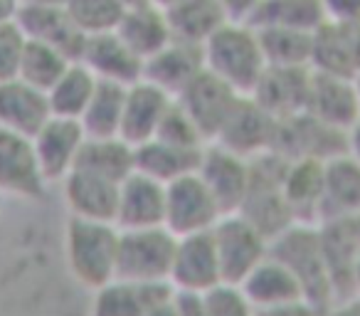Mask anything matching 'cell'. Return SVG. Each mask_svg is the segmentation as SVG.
<instances>
[{"mask_svg":"<svg viewBox=\"0 0 360 316\" xmlns=\"http://www.w3.org/2000/svg\"><path fill=\"white\" fill-rule=\"evenodd\" d=\"M205 70L220 77L237 94L250 96L266 72V57L262 50L259 32L250 23L227 20L202 45Z\"/></svg>","mask_w":360,"mask_h":316,"instance_id":"1","label":"cell"},{"mask_svg":"<svg viewBox=\"0 0 360 316\" xmlns=\"http://www.w3.org/2000/svg\"><path fill=\"white\" fill-rule=\"evenodd\" d=\"M121 230L114 222L82 220L67 217L65 237V262L70 274L79 286L89 291L101 289L116 279V260H119Z\"/></svg>","mask_w":360,"mask_h":316,"instance_id":"2","label":"cell"},{"mask_svg":"<svg viewBox=\"0 0 360 316\" xmlns=\"http://www.w3.org/2000/svg\"><path fill=\"white\" fill-rule=\"evenodd\" d=\"M250 166V188H247L245 203L237 213H242L252 225L259 227L271 242L296 222L284 196V173L289 161L274 151H266V153L252 158Z\"/></svg>","mask_w":360,"mask_h":316,"instance_id":"3","label":"cell"},{"mask_svg":"<svg viewBox=\"0 0 360 316\" xmlns=\"http://www.w3.org/2000/svg\"><path fill=\"white\" fill-rule=\"evenodd\" d=\"M269 255L284 262L294 272V277L301 282L304 296L321 311H326L335 301L328 270H326L323 250H321L319 225L294 222L269 242Z\"/></svg>","mask_w":360,"mask_h":316,"instance_id":"4","label":"cell"},{"mask_svg":"<svg viewBox=\"0 0 360 316\" xmlns=\"http://www.w3.org/2000/svg\"><path fill=\"white\" fill-rule=\"evenodd\" d=\"M178 237L168 227L121 230L116 279L139 284H168Z\"/></svg>","mask_w":360,"mask_h":316,"instance_id":"5","label":"cell"},{"mask_svg":"<svg viewBox=\"0 0 360 316\" xmlns=\"http://www.w3.org/2000/svg\"><path fill=\"white\" fill-rule=\"evenodd\" d=\"M220 260L222 282L242 284L245 277L269 255V237L242 213H225L210 230Z\"/></svg>","mask_w":360,"mask_h":316,"instance_id":"6","label":"cell"},{"mask_svg":"<svg viewBox=\"0 0 360 316\" xmlns=\"http://www.w3.org/2000/svg\"><path fill=\"white\" fill-rule=\"evenodd\" d=\"M225 215L200 173H188L165 186V227L175 237L210 232Z\"/></svg>","mask_w":360,"mask_h":316,"instance_id":"7","label":"cell"},{"mask_svg":"<svg viewBox=\"0 0 360 316\" xmlns=\"http://www.w3.org/2000/svg\"><path fill=\"white\" fill-rule=\"evenodd\" d=\"M271 151L286 161H304V158L328 161L333 156L345 153V134L326 126L309 111H301L276 121Z\"/></svg>","mask_w":360,"mask_h":316,"instance_id":"8","label":"cell"},{"mask_svg":"<svg viewBox=\"0 0 360 316\" xmlns=\"http://www.w3.org/2000/svg\"><path fill=\"white\" fill-rule=\"evenodd\" d=\"M47 186L32 139L0 129V198L35 203L45 198Z\"/></svg>","mask_w":360,"mask_h":316,"instance_id":"9","label":"cell"},{"mask_svg":"<svg viewBox=\"0 0 360 316\" xmlns=\"http://www.w3.org/2000/svg\"><path fill=\"white\" fill-rule=\"evenodd\" d=\"M222 282L220 260L210 232L178 237L168 284L180 294H205Z\"/></svg>","mask_w":360,"mask_h":316,"instance_id":"10","label":"cell"},{"mask_svg":"<svg viewBox=\"0 0 360 316\" xmlns=\"http://www.w3.org/2000/svg\"><path fill=\"white\" fill-rule=\"evenodd\" d=\"M240 99L242 94H237L230 84H225L220 77H215L207 70H202L186 89L175 96V101L195 121V126L205 136L207 144L217 139V134L222 131V126L230 119L232 109Z\"/></svg>","mask_w":360,"mask_h":316,"instance_id":"11","label":"cell"},{"mask_svg":"<svg viewBox=\"0 0 360 316\" xmlns=\"http://www.w3.org/2000/svg\"><path fill=\"white\" fill-rule=\"evenodd\" d=\"M276 121L279 119H274L269 111L262 109L252 96H242L212 144L252 161L257 156L271 151Z\"/></svg>","mask_w":360,"mask_h":316,"instance_id":"12","label":"cell"},{"mask_svg":"<svg viewBox=\"0 0 360 316\" xmlns=\"http://www.w3.org/2000/svg\"><path fill=\"white\" fill-rule=\"evenodd\" d=\"M84 141L86 134L82 121L62 116H50V121L32 136V146L47 183H62L75 171Z\"/></svg>","mask_w":360,"mask_h":316,"instance_id":"13","label":"cell"},{"mask_svg":"<svg viewBox=\"0 0 360 316\" xmlns=\"http://www.w3.org/2000/svg\"><path fill=\"white\" fill-rule=\"evenodd\" d=\"M205 186L212 191L215 201L220 203L222 213H237L245 203L250 188L252 166L250 158L232 153L217 144H207L202 148L200 168H198Z\"/></svg>","mask_w":360,"mask_h":316,"instance_id":"14","label":"cell"},{"mask_svg":"<svg viewBox=\"0 0 360 316\" xmlns=\"http://www.w3.org/2000/svg\"><path fill=\"white\" fill-rule=\"evenodd\" d=\"M306 111L335 131H348L360 116V96L355 80L311 70Z\"/></svg>","mask_w":360,"mask_h":316,"instance_id":"15","label":"cell"},{"mask_svg":"<svg viewBox=\"0 0 360 316\" xmlns=\"http://www.w3.org/2000/svg\"><path fill=\"white\" fill-rule=\"evenodd\" d=\"M15 20L27 35V40L52 45L60 52H65L70 60L79 62L86 35L72 23V18L67 15L62 6H45V3H35V0H22Z\"/></svg>","mask_w":360,"mask_h":316,"instance_id":"16","label":"cell"},{"mask_svg":"<svg viewBox=\"0 0 360 316\" xmlns=\"http://www.w3.org/2000/svg\"><path fill=\"white\" fill-rule=\"evenodd\" d=\"M114 225L119 230L165 227V186L155 178L134 171L119 186Z\"/></svg>","mask_w":360,"mask_h":316,"instance_id":"17","label":"cell"},{"mask_svg":"<svg viewBox=\"0 0 360 316\" xmlns=\"http://www.w3.org/2000/svg\"><path fill=\"white\" fill-rule=\"evenodd\" d=\"M79 62L99 82L131 87L143 80V60L121 40L116 30L86 37Z\"/></svg>","mask_w":360,"mask_h":316,"instance_id":"18","label":"cell"},{"mask_svg":"<svg viewBox=\"0 0 360 316\" xmlns=\"http://www.w3.org/2000/svg\"><path fill=\"white\" fill-rule=\"evenodd\" d=\"M119 186L121 183L99 176V173L75 168L62 181V196H65L67 210L72 217L114 222L116 206H119Z\"/></svg>","mask_w":360,"mask_h":316,"instance_id":"19","label":"cell"},{"mask_svg":"<svg viewBox=\"0 0 360 316\" xmlns=\"http://www.w3.org/2000/svg\"><path fill=\"white\" fill-rule=\"evenodd\" d=\"M311 70L355 80L360 75V23L326 20L314 32Z\"/></svg>","mask_w":360,"mask_h":316,"instance_id":"20","label":"cell"},{"mask_svg":"<svg viewBox=\"0 0 360 316\" xmlns=\"http://www.w3.org/2000/svg\"><path fill=\"white\" fill-rule=\"evenodd\" d=\"M311 87V67H266L252 99L274 119L306 111Z\"/></svg>","mask_w":360,"mask_h":316,"instance_id":"21","label":"cell"},{"mask_svg":"<svg viewBox=\"0 0 360 316\" xmlns=\"http://www.w3.org/2000/svg\"><path fill=\"white\" fill-rule=\"evenodd\" d=\"M319 235L328 279L333 286V299H345L353 294V270L360 257V240L353 227V217L319 222Z\"/></svg>","mask_w":360,"mask_h":316,"instance_id":"22","label":"cell"},{"mask_svg":"<svg viewBox=\"0 0 360 316\" xmlns=\"http://www.w3.org/2000/svg\"><path fill=\"white\" fill-rule=\"evenodd\" d=\"M170 101H173V96L165 94L160 87L150 84L148 80H139L136 84L126 87L119 136L129 141L134 148L155 139V131H158L160 119L168 111Z\"/></svg>","mask_w":360,"mask_h":316,"instance_id":"23","label":"cell"},{"mask_svg":"<svg viewBox=\"0 0 360 316\" xmlns=\"http://www.w3.org/2000/svg\"><path fill=\"white\" fill-rule=\"evenodd\" d=\"M202 70H205V57L200 45L170 40L163 50L143 62V80L160 87L175 99Z\"/></svg>","mask_w":360,"mask_h":316,"instance_id":"24","label":"cell"},{"mask_svg":"<svg viewBox=\"0 0 360 316\" xmlns=\"http://www.w3.org/2000/svg\"><path fill=\"white\" fill-rule=\"evenodd\" d=\"M50 116L52 111L45 91L18 77L0 82V129L32 139L50 121Z\"/></svg>","mask_w":360,"mask_h":316,"instance_id":"25","label":"cell"},{"mask_svg":"<svg viewBox=\"0 0 360 316\" xmlns=\"http://www.w3.org/2000/svg\"><path fill=\"white\" fill-rule=\"evenodd\" d=\"M360 213V163L348 153H338L323 163V198H321V217L340 220L355 217Z\"/></svg>","mask_w":360,"mask_h":316,"instance_id":"26","label":"cell"},{"mask_svg":"<svg viewBox=\"0 0 360 316\" xmlns=\"http://www.w3.org/2000/svg\"><path fill=\"white\" fill-rule=\"evenodd\" d=\"M116 32L143 62L173 40L165 11H160L158 6H153L148 0H141V3L126 8Z\"/></svg>","mask_w":360,"mask_h":316,"instance_id":"27","label":"cell"},{"mask_svg":"<svg viewBox=\"0 0 360 316\" xmlns=\"http://www.w3.org/2000/svg\"><path fill=\"white\" fill-rule=\"evenodd\" d=\"M173 294L170 284H139V282L111 279L94 291L89 316H146L153 304Z\"/></svg>","mask_w":360,"mask_h":316,"instance_id":"28","label":"cell"},{"mask_svg":"<svg viewBox=\"0 0 360 316\" xmlns=\"http://www.w3.org/2000/svg\"><path fill=\"white\" fill-rule=\"evenodd\" d=\"M242 291L247 294V299L255 304V309H269V306H279L286 301L306 299L301 282L294 277V272L279 262L276 257L266 255L250 274L242 282Z\"/></svg>","mask_w":360,"mask_h":316,"instance_id":"29","label":"cell"},{"mask_svg":"<svg viewBox=\"0 0 360 316\" xmlns=\"http://www.w3.org/2000/svg\"><path fill=\"white\" fill-rule=\"evenodd\" d=\"M323 163L316 158L289 161L284 173V196L296 222L319 225L323 198Z\"/></svg>","mask_w":360,"mask_h":316,"instance_id":"30","label":"cell"},{"mask_svg":"<svg viewBox=\"0 0 360 316\" xmlns=\"http://www.w3.org/2000/svg\"><path fill=\"white\" fill-rule=\"evenodd\" d=\"M202 148H180V146L165 144V141L150 139L136 146V171L155 178L163 186L195 173L200 168Z\"/></svg>","mask_w":360,"mask_h":316,"instance_id":"31","label":"cell"},{"mask_svg":"<svg viewBox=\"0 0 360 316\" xmlns=\"http://www.w3.org/2000/svg\"><path fill=\"white\" fill-rule=\"evenodd\" d=\"M173 40L205 45L230 18L217 0H180L178 6L165 11Z\"/></svg>","mask_w":360,"mask_h":316,"instance_id":"32","label":"cell"},{"mask_svg":"<svg viewBox=\"0 0 360 316\" xmlns=\"http://www.w3.org/2000/svg\"><path fill=\"white\" fill-rule=\"evenodd\" d=\"M252 27H281V30L316 32L326 23L321 0H259L250 15Z\"/></svg>","mask_w":360,"mask_h":316,"instance_id":"33","label":"cell"},{"mask_svg":"<svg viewBox=\"0 0 360 316\" xmlns=\"http://www.w3.org/2000/svg\"><path fill=\"white\" fill-rule=\"evenodd\" d=\"M75 168H86L116 183H124L136 171V148L121 136H106V139L86 136Z\"/></svg>","mask_w":360,"mask_h":316,"instance_id":"34","label":"cell"},{"mask_svg":"<svg viewBox=\"0 0 360 316\" xmlns=\"http://www.w3.org/2000/svg\"><path fill=\"white\" fill-rule=\"evenodd\" d=\"M96 84H99V80H96L82 62H72L70 70H67L65 75L57 80V84L47 91L52 116L79 121L84 109L89 106Z\"/></svg>","mask_w":360,"mask_h":316,"instance_id":"35","label":"cell"},{"mask_svg":"<svg viewBox=\"0 0 360 316\" xmlns=\"http://www.w3.org/2000/svg\"><path fill=\"white\" fill-rule=\"evenodd\" d=\"M126 87L111 84V82H99L91 94L89 106L82 114V126L84 134L91 139H106V136H119L121 114H124Z\"/></svg>","mask_w":360,"mask_h":316,"instance_id":"36","label":"cell"},{"mask_svg":"<svg viewBox=\"0 0 360 316\" xmlns=\"http://www.w3.org/2000/svg\"><path fill=\"white\" fill-rule=\"evenodd\" d=\"M72 62L75 60H70V57L57 50V47L45 45V42H37V40H27L18 80L27 82L30 87H35V89L47 94V91L57 84V80L70 70Z\"/></svg>","mask_w":360,"mask_h":316,"instance_id":"37","label":"cell"},{"mask_svg":"<svg viewBox=\"0 0 360 316\" xmlns=\"http://www.w3.org/2000/svg\"><path fill=\"white\" fill-rule=\"evenodd\" d=\"M257 32L269 67H311L314 32L281 30V27H264Z\"/></svg>","mask_w":360,"mask_h":316,"instance_id":"38","label":"cell"},{"mask_svg":"<svg viewBox=\"0 0 360 316\" xmlns=\"http://www.w3.org/2000/svg\"><path fill=\"white\" fill-rule=\"evenodd\" d=\"M124 0H67L65 11L86 37L114 32L126 13Z\"/></svg>","mask_w":360,"mask_h":316,"instance_id":"39","label":"cell"},{"mask_svg":"<svg viewBox=\"0 0 360 316\" xmlns=\"http://www.w3.org/2000/svg\"><path fill=\"white\" fill-rule=\"evenodd\" d=\"M155 139L165 141V144L180 146V148H205L207 141L200 134V129L195 126V121L188 116V111L178 104V101H170L168 111L160 119V126L155 131Z\"/></svg>","mask_w":360,"mask_h":316,"instance_id":"40","label":"cell"},{"mask_svg":"<svg viewBox=\"0 0 360 316\" xmlns=\"http://www.w3.org/2000/svg\"><path fill=\"white\" fill-rule=\"evenodd\" d=\"M202 306L207 316H257V309L240 284L220 282L202 294Z\"/></svg>","mask_w":360,"mask_h":316,"instance_id":"41","label":"cell"},{"mask_svg":"<svg viewBox=\"0 0 360 316\" xmlns=\"http://www.w3.org/2000/svg\"><path fill=\"white\" fill-rule=\"evenodd\" d=\"M25 45H27V35L18 25V20L0 25V82L15 80L18 77Z\"/></svg>","mask_w":360,"mask_h":316,"instance_id":"42","label":"cell"},{"mask_svg":"<svg viewBox=\"0 0 360 316\" xmlns=\"http://www.w3.org/2000/svg\"><path fill=\"white\" fill-rule=\"evenodd\" d=\"M326 20L330 23H360V0H321Z\"/></svg>","mask_w":360,"mask_h":316,"instance_id":"43","label":"cell"},{"mask_svg":"<svg viewBox=\"0 0 360 316\" xmlns=\"http://www.w3.org/2000/svg\"><path fill=\"white\" fill-rule=\"evenodd\" d=\"M257 316H323V311L316 304H311L309 299H296L279 306H269V309H259Z\"/></svg>","mask_w":360,"mask_h":316,"instance_id":"44","label":"cell"},{"mask_svg":"<svg viewBox=\"0 0 360 316\" xmlns=\"http://www.w3.org/2000/svg\"><path fill=\"white\" fill-rule=\"evenodd\" d=\"M217 3L227 13V18L237 23H247L252 13H255V8L259 6V0H217Z\"/></svg>","mask_w":360,"mask_h":316,"instance_id":"45","label":"cell"},{"mask_svg":"<svg viewBox=\"0 0 360 316\" xmlns=\"http://www.w3.org/2000/svg\"><path fill=\"white\" fill-rule=\"evenodd\" d=\"M323 316H360V294H350L338 299L323 311Z\"/></svg>","mask_w":360,"mask_h":316,"instance_id":"46","label":"cell"},{"mask_svg":"<svg viewBox=\"0 0 360 316\" xmlns=\"http://www.w3.org/2000/svg\"><path fill=\"white\" fill-rule=\"evenodd\" d=\"M178 296V306H180V316H207L205 306H202V294H180Z\"/></svg>","mask_w":360,"mask_h":316,"instance_id":"47","label":"cell"},{"mask_svg":"<svg viewBox=\"0 0 360 316\" xmlns=\"http://www.w3.org/2000/svg\"><path fill=\"white\" fill-rule=\"evenodd\" d=\"M146 316H180V306H178V296H175V291L165 296V299H160L158 304L150 306Z\"/></svg>","mask_w":360,"mask_h":316,"instance_id":"48","label":"cell"},{"mask_svg":"<svg viewBox=\"0 0 360 316\" xmlns=\"http://www.w3.org/2000/svg\"><path fill=\"white\" fill-rule=\"evenodd\" d=\"M345 153L360 163V116L348 131H345Z\"/></svg>","mask_w":360,"mask_h":316,"instance_id":"49","label":"cell"},{"mask_svg":"<svg viewBox=\"0 0 360 316\" xmlns=\"http://www.w3.org/2000/svg\"><path fill=\"white\" fill-rule=\"evenodd\" d=\"M20 3L22 0H0V25L15 20L18 11H20Z\"/></svg>","mask_w":360,"mask_h":316,"instance_id":"50","label":"cell"},{"mask_svg":"<svg viewBox=\"0 0 360 316\" xmlns=\"http://www.w3.org/2000/svg\"><path fill=\"white\" fill-rule=\"evenodd\" d=\"M353 294H360V257L355 262V270H353Z\"/></svg>","mask_w":360,"mask_h":316,"instance_id":"51","label":"cell"},{"mask_svg":"<svg viewBox=\"0 0 360 316\" xmlns=\"http://www.w3.org/2000/svg\"><path fill=\"white\" fill-rule=\"evenodd\" d=\"M148 3H153V6H158V8H160V11H168V8L178 6L180 0H148Z\"/></svg>","mask_w":360,"mask_h":316,"instance_id":"52","label":"cell"},{"mask_svg":"<svg viewBox=\"0 0 360 316\" xmlns=\"http://www.w3.org/2000/svg\"><path fill=\"white\" fill-rule=\"evenodd\" d=\"M35 3H45V6H62V8H65L67 0H35Z\"/></svg>","mask_w":360,"mask_h":316,"instance_id":"53","label":"cell"},{"mask_svg":"<svg viewBox=\"0 0 360 316\" xmlns=\"http://www.w3.org/2000/svg\"><path fill=\"white\" fill-rule=\"evenodd\" d=\"M353 227H355V232H358V240H360V213L353 217Z\"/></svg>","mask_w":360,"mask_h":316,"instance_id":"54","label":"cell"},{"mask_svg":"<svg viewBox=\"0 0 360 316\" xmlns=\"http://www.w3.org/2000/svg\"><path fill=\"white\" fill-rule=\"evenodd\" d=\"M355 89H358V96H360V75L355 77Z\"/></svg>","mask_w":360,"mask_h":316,"instance_id":"55","label":"cell"},{"mask_svg":"<svg viewBox=\"0 0 360 316\" xmlns=\"http://www.w3.org/2000/svg\"><path fill=\"white\" fill-rule=\"evenodd\" d=\"M126 6H134V3H141V0H124Z\"/></svg>","mask_w":360,"mask_h":316,"instance_id":"56","label":"cell"},{"mask_svg":"<svg viewBox=\"0 0 360 316\" xmlns=\"http://www.w3.org/2000/svg\"><path fill=\"white\" fill-rule=\"evenodd\" d=\"M0 201H3V198H0Z\"/></svg>","mask_w":360,"mask_h":316,"instance_id":"57","label":"cell"}]
</instances>
